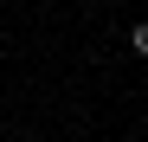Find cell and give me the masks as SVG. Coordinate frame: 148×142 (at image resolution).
<instances>
[{
    "instance_id": "6da1fadb",
    "label": "cell",
    "mask_w": 148,
    "mask_h": 142,
    "mask_svg": "<svg viewBox=\"0 0 148 142\" xmlns=\"http://www.w3.org/2000/svg\"><path fill=\"white\" fill-rule=\"evenodd\" d=\"M129 45H135V58H148V19H142V26L129 32Z\"/></svg>"
}]
</instances>
